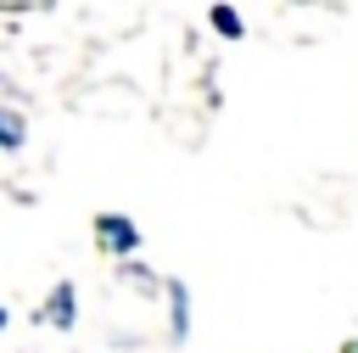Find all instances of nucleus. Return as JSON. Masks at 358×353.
Returning a JSON list of instances; mask_svg holds the SVG:
<instances>
[{"instance_id":"nucleus-1","label":"nucleus","mask_w":358,"mask_h":353,"mask_svg":"<svg viewBox=\"0 0 358 353\" xmlns=\"http://www.w3.org/2000/svg\"><path fill=\"white\" fill-rule=\"evenodd\" d=\"M95 247H101V252H134V247H140V230H134L123 213H101V219H95Z\"/></svg>"},{"instance_id":"nucleus-2","label":"nucleus","mask_w":358,"mask_h":353,"mask_svg":"<svg viewBox=\"0 0 358 353\" xmlns=\"http://www.w3.org/2000/svg\"><path fill=\"white\" fill-rule=\"evenodd\" d=\"M73 308H78V291H73V280H62V286L50 291V303H45V314H39V319H50L56 331H73V319H78Z\"/></svg>"},{"instance_id":"nucleus-3","label":"nucleus","mask_w":358,"mask_h":353,"mask_svg":"<svg viewBox=\"0 0 358 353\" xmlns=\"http://www.w3.org/2000/svg\"><path fill=\"white\" fill-rule=\"evenodd\" d=\"M0 146H6V151H17V146H22V118H17L11 106L0 112Z\"/></svg>"},{"instance_id":"nucleus-4","label":"nucleus","mask_w":358,"mask_h":353,"mask_svg":"<svg viewBox=\"0 0 358 353\" xmlns=\"http://www.w3.org/2000/svg\"><path fill=\"white\" fill-rule=\"evenodd\" d=\"M168 297H173V336L185 342V331H190V319H185V308H190V297H185V286H179V280L168 286Z\"/></svg>"},{"instance_id":"nucleus-5","label":"nucleus","mask_w":358,"mask_h":353,"mask_svg":"<svg viewBox=\"0 0 358 353\" xmlns=\"http://www.w3.org/2000/svg\"><path fill=\"white\" fill-rule=\"evenodd\" d=\"M213 28H218V34H229V39H241V17H235L229 6H213Z\"/></svg>"},{"instance_id":"nucleus-6","label":"nucleus","mask_w":358,"mask_h":353,"mask_svg":"<svg viewBox=\"0 0 358 353\" xmlns=\"http://www.w3.org/2000/svg\"><path fill=\"white\" fill-rule=\"evenodd\" d=\"M123 280H129V286H140V291H157V275H151L145 263H129V269H123Z\"/></svg>"},{"instance_id":"nucleus-7","label":"nucleus","mask_w":358,"mask_h":353,"mask_svg":"<svg viewBox=\"0 0 358 353\" xmlns=\"http://www.w3.org/2000/svg\"><path fill=\"white\" fill-rule=\"evenodd\" d=\"M341 353H358V336H352V342H347V347H341Z\"/></svg>"}]
</instances>
